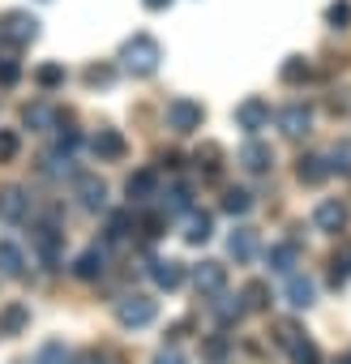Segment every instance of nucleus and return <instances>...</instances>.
<instances>
[{
  "instance_id": "1",
  "label": "nucleus",
  "mask_w": 351,
  "mask_h": 364,
  "mask_svg": "<svg viewBox=\"0 0 351 364\" xmlns=\"http://www.w3.org/2000/svg\"><path fill=\"white\" fill-rule=\"evenodd\" d=\"M158 60H163V48H158V39H150V35H133V39H124V48H120V69L133 73V77L158 73Z\"/></svg>"
},
{
  "instance_id": "2",
  "label": "nucleus",
  "mask_w": 351,
  "mask_h": 364,
  "mask_svg": "<svg viewBox=\"0 0 351 364\" xmlns=\"http://www.w3.org/2000/svg\"><path fill=\"white\" fill-rule=\"evenodd\" d=\"M274 338H279V347L291 355V364H321L317 343H313V338H304V330H300L296 321H283V326L274 330Z\"/></svg>"
},
{
  "instance_id": "3",
  "label": "nucleus",
  "mask_w": 351,
  "mask_h": 364,
  "mask_svg": "<svg viewBox=\"0 0 351 364\" xmlns=\"http://www.w3.org/2000/svg\"><path fill=\"white\" fill-rule=\"evenodd\" d=\"M158 317V304L150 300V296H120L116 300V321L124 326V330H141V326H150Z\"/></svg>"
},
{
  "instance_id": "4",
  "label": "nucleus",
  "mask_w": 351,
  "mask_h": 364,
  "mask_svg": "<svg viewBox=\"0 0 351 364\" xmlns=\"http://www.w3.org/2000/svg\"><path fill=\"white\" fill-rule=\"evenodd\" d=\"M163 116H167V129H176V133H198L202 120H206V107L193 103V99H171Z\"/></svg>"
},
{
  "instance_id": "5",
  "label": "nucleus",
  "mask_w": 351,
  "mask_h": 364,
  "mask_svg": "<svg viewBox=\"0 0 351 364\" xmlns=\"http://www.w3.org/2000/svg\"><path fill=\"white\" fill-rule=\"evenodd\" d=\"M73 193H77L82 210H90V215L107 210V185H103L99 176H90V171H77V176H73Z\"/></svg>"
},
{
  "instance_id": "6",
  "label": "nucleus",
  "mask_w": 351,
  "mask_h": 364,
  "mask_svg": "<svg viewBox=\"0 0 351 364\" xmlns=\"http://www.w3.org/2000/svg\"><path fill=\"white\" fill-rule=\"evenodd\" d=\"M31 245H35V253H39L43 266H56V262H60V249H65V232L52 228V223H39V228L31 232Z\"/></svg>"
},
{
  "instance_id": "7",
  "label": "nucleus",
  "mask_w": 351,
  "mask_h": 364,
  "mask_svg": "<svg viewBox=\"0 0 351 364\" xmlns=\"http://www.w3.org/2000/svg\"><path fill=\"white\" fill-rule=\"evenodd\" d=\"M236 163H240L244 171H253V176H266V171L274 167V150H270L266 141H257V137H249V141L240 146V154H236Z\"/></svg>"
},
{
  "instance_id": "8",
  "label": "nucleus",
  "mask_w": 351,
  "mask_h": 364,
  "mask_svg": "<svg viewBox=\"0 0 351 364\" xmlns=\"http://www.w3.org/2000/svg\"><path fill=\"white\" fill-rule=\"evenodd\" d=\"M90 150H94L99 163H120V159L129 154V141H124L116 129H99V133L90 137Z\"/></svg>"
},
{
  "instance_id": "9",
  "label": "nucleus",
  "mask_w": 351,
  "mask_h": 364,
  "mask_svg": "<svg viewBox=\"0 0 351 364\" xmlns=\"http://www.w3.org/2000/svg\"><path fill=\"white\" fill-rule=\"evenodd\" d=\"M35 35H39V22H35L31 14H22V9H18V14H9V18H5V26H0V39L14 43V48L31 43Z\"/></svg>"
},
{
  "instance_id": "10",
  "label": "nucleus",
  "mask_w": 351,
  "mask_h": 364,
  "mask_svg": "<svg viewBox=\"0 0 351 364\" xmlns=\"http://www.w3.org/2000/svg\"><path fill=\"white\" fill-rule=\"evenodd\" d=\"M236 124H240L244 133L266 129V124H270V103H266V99H257V95H253V99H244V103L236 107Z\"/></svg>"
},
{
  "instance_id": "11",
  "label": "nucleus",
  "mask_w": 351,
  "mask_h": 364,
  "mask_svg": "<svg viewBox=\"0 0 351 364\" xmlns=\"http://www.w3.org/2000/svg\"><path fill=\"white\" fill-rule=\"evenodd\" d=\"M193 283H198L202 296H219V291H227V266L223 262H202L193 270Z\"/></svg>"
},
{
  "instance_id": "12",
  "label": "nucleus",
  "mask_w": 351,
  "mask_h": 364,
  "mask_svg": "<svg viewBox=\"0 0 351 364\" xmlns=\"http://www.w3.org/2000/svg\"><path fill=\"white\" fill-rule=\"evenodd\" d=\"M283 296H287V304L300 313V309H308L313 300H317V283L308 279V274H300V270H291L287 274V287H283Z\"/></svg>"
},
{
  "instance_id": "13",
  "label": "nucleus",
  "mask_w": 351,
  "mask_h": 364,
  "mask_svg": "<svg viewBox=\"0 0 351 364\" xmlns=\"http://www.w3.org/2000/svg\"><path fill=\"white\" fill-rule=\"evenodd\" d=\"M279 129H283L287 137H304V133L313 129V107H304V103H287V107L279 112Z\"/></svg>"
},
{
  "instance_id": "14",
  "label": "nucleus",
  "mask_w": 351,
  "mask_h": 364,
  "mask_svg": "<svg viewBox=\"0 0 351 364\" xmlns=\"http://www.w3.org/2000/svg\"><path fill=\"white\" fill-rule=\"evenodd\" d=\"M313 228L317 232H342L347 228V206L338 198H325L317 210H313Z\"/></svg>"
},
{
  "instance_id": "15",
  "label": "nucleus",
  "mask_w": 351,
  "mask_h": 364,
  "mask_svg": "<svg viewBox=\"0 0 351 364\" xmlns=\"http://www.w3.org/2000/svg\"><path fill=\"white\" fill-rule=\"evenodd\" d=\"M26 210H31L26 189H18V185L0 189V219H5V223H22V219H26Z\"/></svg>"
},
{
  "instance_id": "16",
  "label": "nucleus",
  "mask_w": 351,
  "mask_h": 364,
  "mask_svg": "<svg viewBox=\"0 0 351 364\" xmlns=\"http://www.w3.org/2000/svg\"><path fill=\"white\" fill-rule=\"evenodd\" d=\"M150 279H154L158 291H176L185 283V266L171 262V257H158V262H150Z\"/></svg>"
},
{
  "instance_id": "17",
  "label": "nucleus",
  "mask_w": 351,
  "mask_h": 364,
  "mask_svg": "<svg viewBox=\"0 0 351 364\" xmlns=\"http://www.w3.org/2000/svg\"><path fill=\"white\" fill-rule=\"evenodd\" d=\"M210 313H215V321H219V326L227 330V326H236V321H240V317H244L249 309H244V300H240V296L232 300L227 291H219V296L210 300Z\"/></svg>"
},
{
  "instance_id": "18",
  "label": "nucleus",
  "mask_w": 351,
  "mask_h": 364,
  "mask_svg": "<svg viewBox=\"0 0 351 364\" xmlns=\"http://www.w3.org/2000/svg\"><path fill=\"white\" fill-rule=\"evenodd\" d=\"M124 193H129V202H150V198H158V176L154 171H133L129 176V185H124Z\"/></svg>"
},
{
  "instance_id": "19",
  "label": "nucleus",
  "mask_w": 351,
  "mask_h": 364,
  "mask_svg": "<svg viewBox=\"0 0 351 364\" xmlns=\"http://www.w3.org/2000/svg\"><path fill=\"white\" fill-rule=\"evenodd\" d=\"M31 326V309L26 304H5V309H0V338H14V334H22Z\"/></svg>"
},
{
  "instance_id": "20",
  "label": "nucleus",
  "mask_w": 351,
  "mask_h": 364,
  "mask_svg": "<svg viewBox=\"0 0 351 364\" xmlns=\"http://www.w3.org/2000/svg\"><path fill=\"white\" fill-rule=\"evenodd\" d=\"M0 274H5V279H22V274H26V253H22V245L0 240Z\"/></svg>"
},
{
  "instance_id": "21",
  "label": "nucleus",
  "mask_w": 351,
  "mask_h": 364,
  "mask_svg": "<svg viewBox=\"0 0 351 364\" xmlns=\"http://www.w3.org/2000/svg\"><path fill=\"white\" fill-rule=\"evenodd\" d=\"M210 236H215V215L189 210V219H185V240H189V245H206Z\"/></svg>"
},
{
  "instance_id": "22",
  "label": "nucleus",
  "mask_w": 351,
  "mask_h": 364,
  "mask_svg": "<svg viewBox=\"0 0 351 364\" xmlns=\"http://www.w3.org/2000/svg\"><path fill=\"white\" fill-rule=\"evenodd\" d=\"M227 253H232L236 262H253V257H257V232H253V228H236V232L227 236Z\"/></svg>"
},
{
  "instance_id": "23",
  "label": "nucleus",
  "mask_w": 351,
  "mask_h": 364,
  "mask_svg": "<svg viewBox=\"0 0 351 364\" xmlns=\"http://www.w3.org/2000/svg\"><path fill=\"white\" fill-rule=\"evenodd\" d=\"M103 270H107V253H103L99 245H90V249L73 262V274H77V279H86V283H90V279H99Z\"/></svg>"
},
{
  "instance_id": "24",
  "label": "nucleus",
  "mask_w": 351,
  "mask_h": 364,
  "mask_svg": "<svg viewBox=\"0 0 351 364\" xmlns=\"http://www.w3.org/2000/svg\"><path fill=\"white\" fill-rule=\"evenodd\" d=\"M43 176H56V180H65V176H69V180H73V176H77V167H73V154H69L65 146L48 150V154H43Z\"/></svg>"
},
{
  "instance_id": "25",
  "label": "nucleus",
  "mask_w": 351,
  "mask_h": 364,
  "mask_svg": "<svg viewBox=\"0 0 351 364\" xmlns=\"http://www.w3.org/2000/svg\"><path fill=\"white\" fill-rule=\"evenodd\" d=\"M266 262H270V270H274V274H283V279H287V274L296 270V262H300V245H291V240H287V245H274V249L266 253Z\"/></svg>"
},
{
  "instance_id": "26",
  "label": "nucleus",
  "mask_w": 351,
  "mask_h": 364,
  "mask_svg": "<svg viewBox=\"0 0 351 364\" xmlns=\"http://www.w3.org/2000/svg\"><path fill=\"white\" fill-rule=\"evenodd\" d=\"M296 176L304 180V185H321V180L330 176V159H325V154H304V159L296 163Z\"/></svg>"
},
{
  "instance_id": "27",
  "label": "nucleus",
  "mask_w": 351,
  "mask_h": 364,
  "mask_svg": "<svg viewBox=\"0 0 351 364\" xmlns=\"http://www.w3.org/2000/svg\"><path fill=\"white\" fill-rule=\"evenodd\" d=\"M158 210L171 219V215H189L193 210V202H189V189L185 185H171L167 193H158Z\"/></svg>"
},
{
  "instance_id": "28",
  "label": "nucleus",
  "mask_w": 351,
  "mask_h": 364,
  "mask_svg": "<svg viewBox=\"0 0 351 364\" xmlns=\"http://www.w3.org/2000/svg\"><path fill=\"white\" fill-rule=\"evenodd\" d=\"M22 120H26V129L43 133V129H52V124L60 120V112H56V107H48V103H31V107L22 112Z\"/></svg>"
},
{
  "instance_id": "29",
  "label": "nucleus",
  "mask_w": 351,
  "mask_h": 364,
  "mask_svg": "<svg viewBox=\"0 0 351 364\" xmlns=\"http://www.w3.org/2000/svg\"><path fill=\"white\" fill-rule=\"evenodd\" d=\"M279 77H283L287 86H300V82H308V77H313V65H308L304 56H287V60H283V69H279Z\"/></svg>"
},
{
  "instance_id": "30",
  "label": "nucleus",
  "mask_w": 351,
  "mask_h": 364,
  "mask_svg": "<svg viewBox=\"0 0 351 364\" xmlns=\"http://www.w3.org/2000/svg\"><path fill=\"white\" fill-rule=\"evenodd\" d=\"M240 300H244V309H249V313H261V309H270V287H266L261 279H253V283H244Z\"/></svg>"
},
{
  "instance_id": "31",
  "label": "nucleus",
  "mask_w": 351,
  "mask_h": 364,
  "mask_svg": "<svg viewBox=\"0 0 351 364\" xmlns=\"http://www.w3.org/2000/svg\"><path fill=\"white\" fill-rule=\"evenodd\" d=\"M35 364H73V351H69L60 338H52V343H43V347L35 351Z\"/></svg>"
},
{
  "instance_id": "32",
  "label": "nucleus",
  "mask_w": 351,
  "mask_h": 364,
  "mask_svg": "<svg viewBox=\"0 0 351 364\" xmlns=\"http://www.w3.org/2000/svg\"><path fill=\"white\" fill-rule=\"evenodd\" d=\"M223 210L227 215H249L253 210V193L249 189H227L223 193Z\"/></svg>"
},
{
  "instance_id": "33",
  "label": "nucleus",
  "mask_w": 351,
  "mask_h": 364,
  "mask_svg": "<svg viewBox=\"0 0 351 364\" xmlns=\"http://www.w3.org/2000/svg\"><path fill=\"white\" fill-rule=\"evenodd\" d=\"M193 159H198V167H202L206 176H219V167H223V163H219V159H223V150H219L215 141H206V146H202Z\"/></svg>"
},
{
  "instance_id": "34",
  "label": "nucleus",
  "mask_w": 351,
  "mask_h": 364,
  "mask_svg": "<svg viewBox=\"0 0 351 364\" xmlns=\"http://www.w3.org/2000/svg\"><path fill=\"white\" fill-rule=\"evenodd\" d=\"M35 82H39L43 90L65 86V65H39V69H35Z\"/></svg>"
},
{
  "instance_id": "35",
  "label": "nucleus",
  "mask_w": 351,
  "mask_h": 364,
  "mask_svg": "<svg viewBox=\"0 0 351 364\" xmlns=\"http://www.w3.org/2000/svg\"><path fill=\"white\" fill-rule=\"evenodd\" d=\"M325 22H330L334 31H347V26H351V5H347V0H334V5L325 9Z\"/></svg>"
},
{
  "instance_id": "36",
  "label": "nucleus",
  "mask_w": 351,
  "mask_h": 364,
  "mask_svg": "<svg viewBox=\"0 0 351 364\" xmlns=\"http://www.w3.org/2000/svg\"><path fill=\"white\" fill-rule=\"evenodd\" d=\"M330 171H342V176H351V141H338V146L330 150Z\"/></svg>"
},
{
  "instance_id": "37",
  "label": "nucleus",
  "mask_w": 351,
  "mask_h": 364,
  "mask_svg": "<svg viewBox=\"0 0 351 364\" xmlns=\"http://www.w3.org/2000/svg\"><path fill=\"white\" fill-rule=\"evenodd\" d=\"M82 77H86V86H112L116 82V69L112 65H90Z\"/></svg>"
},
{
  "instance_id": "38",
  "label": "nucleus",
  "mask_w": 351,
  "mask_h": 364,
  "mask_svg": "<svg viewBox=\"0 0 351 364\" xmlns=\"http://www.w3.org/2000/svg\"><path fill=\"white\" fill-rule=\"evenodd\" d=\"M129 228H133V215H124V210H120V215H112V219H107V240H112V245H116V240H124V236H129Z\"/></svg>"
},
{
  "instance_id": "39",
  "label": "nucleus",
  "mask_w": 351,
  "mask_h": 364,
  "mask_svg": "<svg viewBox=\"0 0 351 364\" xmlns=\"http://www.w3.org/2000/svg\"><path fill=\"white\" fill-rule=\"evenodd\" d=\"M202 355H206L210 364H223V360H227V338H223V334H215V338H206V347H202Z\"/></svg>"
},
{
  "instance_id": "40",
  "label": "nucleus",
  "mask_w": 351,
  "mask_h": 364,
  "mask_svg": "<svg viewBox=\"0 0 351 364\" xmlns=\"http://www.w3.org/2000/svg\"><path fill=\"white\" fill-rule=\"evenodd\" d=\"M18 159V133L14 129H0V163Z\"/></svg>"
},
{
  "instance_id": "41",
  "label": "nucleus",
  "mask_w": 351,
  "mask_h": 364,
  "mask_svg": "<svg viewBox=\"0 0 351 364\" xmlns=\"http://www.w3.org/2000/svg\"><path fill=\"white\" fill-rule=\"evenodd\" d=\"M73 364H116V355H112V351H99V347H90V351L73 355Z\"/></svg>"
},
{
  "instance_id": "42",
  "label": "nucleus",
  "mask_w": 351,
  "mask_h": 364,
  "mask_svg": "<svg viewBox=\"0 0 351 364\" xmlns=\"http://www.w3.org/2000/svg\"><path fill=\"white\" fill-rule=\"evenodd\" d=\"M18 73H22V69H18V60L0 56V82H5V86H14V82H18Z\"/></svg>"
},
{
  "instance_id": "43",
  "label": "nucleus",
  "mask_w": 351,
  "mask_h": 364,
  "mask_svg": "<svg viewBox=\"0 0 351 364\" xmlns=\"http://www.w3.org/2000/svg\"><path fill=\"white\" fill-rule=\"evenodd\" d=\"M154 364H185V360H180V351H171V347H163V351L154 355Z\"/></svg>"
},
{
  "instance_id": "44",
  "label": "nucleus",
  "mask_w": 351,
  "mask_h": 364,
  "mask_svg": "<svg viewBox=\"0 0 351 364\" xmlns=\"http://www.w3.org/2000/svg\"><path fill=\"white\" fill-rule=\"evenodd\" d=\"M141 5H146V9H154V14H158V9H167V5H171V0H141Z\"/></svg>"
}]
</instances>
